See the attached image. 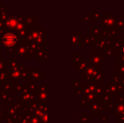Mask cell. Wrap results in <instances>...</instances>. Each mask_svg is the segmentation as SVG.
<instances>
[{
  "mask_svg": "<svg viewBox=\"0 0 124 123\" xmlns=\"http://www.w3.org/2000/svg\"><path fill=\"white\" fill-rule=\"evenodd\" d=\"M3 43H4L7 46H12L16 42V36H15V35L11 34V33L6 34L3 36Z\"/></svg>",
  "mask_w": 124,
  "mask_h": 123,
  "instance_id": "6da1fadb",
  "label": "cell"
},
{
  "mask_svg": "<svg viewBox=\"0 0 124 123\" xmlns=\"http://www.w3.org/2000/svg\"><path fill=\"white\" fill-rule=\"evenodd\" d=\"M123 54H124V46H123Z\"/></svg>",
  "mask_w": 124,
  "mask_h": 123,
  "instance_id": "7a4b0ae2",
  "label": "cell"
}]
</instances>
